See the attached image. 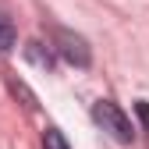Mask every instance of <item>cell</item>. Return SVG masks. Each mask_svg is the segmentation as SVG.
<instances>
[{
  "label": "cell",
  "mask_w": 149,
  "mask_h": 149,
  "mask_svg": "<svg viewBox=\"0 0 149 149\" xmlns=\"http://www.w3.org/2000/svg\"><path fill=\"white\" fill-rule=\"evenodd\" d=\"M92 121H96L110 139H117V142H132L135 139L132 117H128L114 100H96V103H92Z\"/></svg>",
  "instance_id": "cell-1"
},
{
  "label": "cell",
  "mask_w": 149,
  "mask_h": 149,
  "mask_svg": "<svg viewBox=\"0 0 149 149\" xmlns=\"http://www.w3.org/2000/svg\"><path fill=\"white\" fill-rule=\"evenodd\" d=\"M53 50H57V57L64 64H71V68H89L92 64L89 43L78 32H71V29H53Z\"/></svg>",
  "instance_id": "cell-2"
},
{
  "label": "cell",
  "mask_w": 149,
  "mask_h": 149,
  "mask_svg": "<svg viewBox=\"0 0 149 149\" xmlns=\"http://www.w3.org/2000/svg\"><path fill=\"white\" fill-rule=\"evenodd\" d=\"M57 50H50V46H43L39 39H32V43H25V61L29 64H36V68H43L46 74L53 71V64H57V57H53Z\"/></svg>",
  "instance_id": "cell-3"
},
{
  "label": "cell",
  "mask_w": 149,
  "mask_h": 149,
  "mask_svg": "<svg viewBox=\"0 0 149 149\" xmlns=\"http://www.w3.org/2000/svg\"><path fill=\"white\" fill-rule=\"evenodd\" d=\"M11 46H14V22L0 11V53H7Z\"/></svg>",
  "instance_id": "cell-4"
},
{
  "label": "cell",
  "mask_w": 149,
  "mask_h": 149,
  "mask_svg": "<svg viewBox=\"0 0 149 149\" xmlns=\"http://www.w3.org/2000/svg\"><path fill=\"white\" fill-rule=\"evenodd\" d=\"M43 149H71V146H68V139H64L61 128H46V132H43Z\"/></svg>",
  "instance_id": "cell-5"
},
{
  "label": "cell",
  "mask_w": 149,
  "mask_h": 149,
  "mask_svg": "<svg viewBox=\"0 0 149 149\" xmlns=\"http://www.w3.org/2000/svg\"><path fill=\"white\" fill-rule=\"evenodd\" d=\"M11 89H14V96H22V100H25V107H29V110H36V96H32V92H29L22 82H18V78H11Z\"/></svg>",
  "instance_id": "cell-6"
},
{
  "label": "cell",
  "mask_w": 149,
  "mask_h": 149,
  "mask_svg": "<svg viewBox=\"0 0 149 149\" xmlns=\"http://www.w3.org/2000/svg\"><path fill=\"white\" fill-rule=\"evenodd\" d=\"M135 114L142 117V124H146V132H149V103H146V100H139V103H135Z\"/></svg>",
  "instance_id": "cell-7"
}]
</instances>
